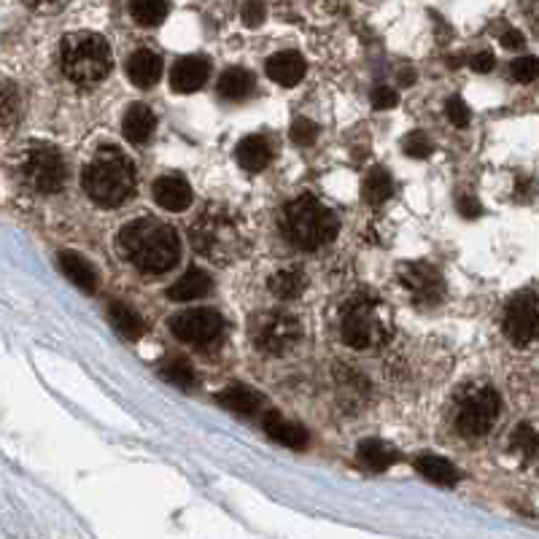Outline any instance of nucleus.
I'll use <instances>...</instances> for the list:
<instances>
[{
  "label": "nucleus",
  "instance_id": "29",
  "mask_svg": "<svg viewBox=\"0 0 539 539\" xmlns=\"http://www.w3.org/2000/svg\"><path fill=\"white\" fill-rule=\"evenodd\" d=\"M302 289H305V275L300 270H278L270 278V292L278 300H294V297H300Z\"/></svg>",
  "mask_w": 539,
  "mask_h": 539
},
{
  "label": "nucleus",
  "instance_id": "5",
  "mask_svg": "<svg viewBox=\"0 0 539 539\" xmlns=\"http://www.w3.org/2000/svg\"><path fill=\"white\" fill-rule=\"evenodd\" d=\"M192 243L200 254L216 259L221 265H230L243 251V235L235 216L221 205H211L200 219L192 224Z\"/></svg>",
  "mask_w": 539,
  "mask_h": 539
},
{
  "label": "nucleus",
  "instance_id": "17",
  "mask_svg": "<svg viewBox=\"0 0 539 539\" xmlns=\"http://www.w3.org/2000/svg\"><path fill=\"white\" fill-rule=\"evenodd\" d=\"M265 432L273 437L275 442H281L286 448H294V451H302L305 445H308V432L302 429L300 424H292V421H286L281 413H265Z\"/></svg>",
  "mask_w": 539,
  "mask_h": 539
},
{
  "label": "nucleus",
  "instance_id": "42",
  "mask_svg": "<svg viewBox=\"0 0 539 539\" xmlns=\"http://www.w3.org/2000/svg\"><path fill=\"white\" fill-rule=\"evenodd\" d=\"M399 81H402V84H405V87H407V84H413V81H416V73H413V71H402V73H399Z\"/></svg>",
  "mask_w": 539,
  "mask_h": 539
},
{
  "label": "nucleus",
  "instance_id": "31",
  "mask_svg": "<svg viewBox=\"0 0 539 539\" xmlns=\"http://www.w3.org/2000/svg\"><path fill=\"white\" fill-rule=\"evenodd\" d=\"M513 448L523 456H534L539 451V432H534L529 424H521L513 432Z\"/></svg>",
  "mask_w": 539,
  "mask_h": 539
},
{
  "label": "nucleus",
  "instance_id": "1",
  "mask_svg": "<svg viewBox=\"0 0 539 539\" xmlns=\"http://www.w3.org/2000/svg\"><path fill=\"white\" fill-rule=\"evenodd\" d=\"M119 248L141 273L162 275L173 270L181 257V240L178 232L157 219H135L119 232Z\"/></svg>",
  "mask_w": 539,
  "mask_h": 539
},
{
  "label": "nucleus",
  "instance_id": "40",
  "mask_svg": "<svg viewBox=\"0 0 539 539\" xmlns=\"http://www.w3.org/2000/svg\"><path fill=\"white\" fill-rule=\"evenodd\" d=\"M459 211L467 216V219H478L480 213H483V208H480V203L475 200V197H461L459 200Z\"/></svg>",
  "mask_w": 539,
  "mask_h": 539
},
{
  "label": "nucleus",
  "instance_id": "4",
  "mask_svg": "<svg viewBox=\"0 0 539 539\" xmlns=\"http://www.w3.org/2000/svg\"><path fill=\"white\" fill-rule=\"evenodd\" d=\"M60 62L62 73L76 84H98L114 68L108 41L98 33H71L62 38Z\"/></svg>",
  "mask_w": 539,
  "mask_h": 539
},
{
  "label": "nucleus",
  "instance_id": "24",
  "mask_svg": "<svg viewBox=\"0 0 539 539\" xmlns=\"http://www.w3.org/2000/svg\"><path fill=\"white\" fill-rule=\"evenodd\" d=\"M254 89V76L243 68H230V71L221 73L219 79V95L230 103H238V100L248 98Z\"/></svg>",
  "mask_w": 539,
  "mask_h": 539
},
{
  "label": "nucleus",
  "instance_id": "7",
  "mask_svg": "<svg viewBox=\"0 0 539 539\" xmlns=\"http://www.w3.org/2000/svg\"><path fill=\"white\" fill-rule=\"evenodd\" d=\"M499 418V394L488 383H469L456 394L453 424L464 437H483Z\"/></svg>",
  "mask_w": 539,
  "mask_h": 539
},
{
  "label": "nucleus",
  "instance_id": "8",
  "mask_svg": "<svg viewBox=\"0 0 539 539\" xmlns=\"http://www.w3.org/2000/svg\"><path fill=\"white\" fill-rule=\"evenodd\" d=\"M19 176H22L27 186H33L36 192L52 195V192H60L62 186H65L68 168L62 162L60 151L36 143V146L22 151V157H19Z\"/></svg>",
  "mask_w": 539,
  "mask_h": 539
},
{
  "label": "nucleus",
  "instance_id": "6",
  "mask_svg": "<svg viewBox=\"0 0 539 539\" xmlns=\"http://www.w3.org/2000/svg\"><path fill=\"white\" fill-rule=\"evenodd\" d=\"M340 335L345 345H351L356 351H367V348H378L386 343L391 335V324L383 313V305L370 294H359L345 302Z\"/></svg>",
  "mask_w": 539,
  "mask_h": 539
},
{
  "label": "nucleus",
  "instance_id": "11",
  "mask_svg": "<svg viewBox=\"0 0 539 539\" xmlns=\"http://www.w3.org/2000/svg\"><path fill=\"white\" fill-rule=\"evenodd\" d=\"M224 329V319L219 313L211 308H195V310H184L170 319V332L181 340V343H211L216 337L221 335Z\"/></svg>",
  "mask_w": 539,
  "mask_h": 539
},
{
  "label": "nucleus",
  "instance_id": "28",
  "mask_svg": "<svg viewBox=\"0 0 539 539\" xmlns=\"http://www.w3.org/2000/svg\"><path fill=\"white\" fill-rule=\"evenodd\" d=\"M130 14L141 27H157L168 17V0H130Z\"/></svg>",
  "mask_w": 539,
  "mask_h": 539
},
{
  "label": "nucleus",
  "instance_id": "15",
  "mask_svg": "<svg viewBox=\"0 0 539 539\" xmlns=\"http://www.w3.org/2000/svg\"><path fill=\"white\" fill-rule=\"evenodd\" d=\"M127 76H130L135 87H154L162 76L160 54H154L151 49H138L135 54H130V60H127Z\"/></svg>",
  "mask_w": 539,
  "mask_h": 539
},
{
  "label": "nucleus",
  "instance_id": "12",
  "mask_svg": "<svg viewBox=\"0 0 539 539\" xmlns=\"http://www.w3.org/2000/svg\"><path fill=\"white\" fill-rule=\"evenodd\" d=\"M399 281L407 292L413 294V300L421 302V305H437L445 294L442 275L426 262H407L399 273Z\"/></svg>",
  "mask_w": 539,
  "mask_h": 539
},
{
  "label": "nucleus",
  "instance_id": "37",
  "mask_svg": "<svg viewBox=\"0 0 539 539\" xmlns=\"http://www.w3.org/2000/svg\"><path fill=\"white\" fill-rule=\"evenodd\" d=\"M397 92L391 87H378L372 92V106L378 108V111H389V108L397 106Z\"/></svg>",
  "mask_w": 539,
  "mask_h": 539
},
{
  "label": "nucleus",
  "instance_id": "39",
  "mask_svg": "<svg viewBox=\"0 0 539 539\" xmlns=\"http://www.w3.org/2000/svg\"><path fill=\"white\" fill-rule=\"evenodd\" d=\"M469 68L478 73H488L494 68V54L491 52H478L475 57H469Z\"/></svg>",
  "mask_w": 539,
  "mask_h": 539
},
{
  "label": "nucleus",
  "instance_id": "3",
  "mask_svg": "<svg viewBox=\"0 0 539 539\" xmlns=\"http://www.w3.org/2000/svg\"><path fill=\"white\" fill-rule=\"evenodd\" d=\"M281 232L292 246L302 251H316L337 238L340 219L313 195H300L283 205Z\"/></svg>",
  "mask_w": 539,
  "mask_h": 539
},
{
  "label": "nucleus",
  "instance_id": "9",
  "mask_svg": "<svg viewBox=\"0 0 539 539\" xmlns=\"http://www.w3.org/2000/svg\"><path fill=\"white\" fill-rule=\"evenodd\" d=\"M251 340H254V345H257L262 354L283 356L289 354L294 345L302 340V327L292 313L273 310V313H262L251 324Z\"/></svg>",
  "mask_w": 539,
  "mask_h": 539
},
{
  "label": "nucleus",
  "instance_id": "21",
  "mask_svg": "<svg viewBox=\"0 0 539 539\" xmlns=\"http://www.w3.org/2000/svg\"><path fill=\"white\" fill-rule=\"evenodd\" d=\"M154 127H157V116L151 114V108L141 106V103L127 111L122 124L124 138L130 143H146L154 133Z\"/></svg>",
  "mask_w": 539,
  "mask_h": 539
},
{
  "label": "nucleus",
  "instance_id": "16",
  "mask_svg": "<svg viewBox=\"0 0 539 539\" xmlns=\"http://www.w3.org/2000/svg\"><path fill=\"white\" fill-rule=\"evenodd\" d=\"M267 76L281 84V87H294L305 76V60L297 52H278L273 54L265 65Z\"/></svg>",
  "mask_w": 539,
  "mask_h": 539
},
{
  "label": "nucleus",
  "instance_id": "19",
  "mask_svg": "<svg viewBox=\"0 0 539 539\" xmlns=\"http://www.w3.org/2000/svg\"><path fill=\"white\" fill-rule=\"evenodd\" d=\"M270 160H273V149H270V143L262 135H248V138L238 143V162L248 173L265 170Z\"/></svg>",
  "mask_w": 539,
  "mask_h": 539
},
{
  "label": "nucleus",
  "instance_id": "26",
  "mask_svg": "<svg viewBox=\"0 0 539 539\" xmlns=\"http://www.w3.org/2000/svg\"><path fill=\"white\" fill-rule=\"evenodd\" d=\"M362 192L364 200L370 205H383L394 195V181H391V176L383 168H372L367 178H364Z\"/></svg>",
  "mask_w": 539,
  "mask_h": 539
},
{
  "label": "nucleus",
  "instance_id": "36",
  "mask_svg": "<svg viewBox=\"0 0 539 539\" xmlns=\"http://www.w3.org/2000/svg\"><path fill=\"white\" fill-rule=\"evenodd\" d=\"M265 3L262 0H248L246 6H243V22L248 27H259L265 22Z\"/></svg>",
  "mask_w": 539,
  "mask_h": 539
},
{
  "label": "nucleus",
  "instance_id": "43",
  "mask_svg": "<svg viewBox=\"0 0 539 539\" xmlns=\"http://www.w3.org/2000/svg\"><path fill=\"white\" fill-rule=\"evenodd\" d=\"M30 6H36V9H44V6H52V3H60V0H27Z\"/></svg>",
  "mask_w": 539,
  "mask_h": 539
},
{
  "label": "nucleus",
  "instance_id": "18",
  "mask_svg": "<svg viewBox=\"0 0 539 539\" xmlns=\"http://www.w3.org/2000/svg\"><path fill=\"white\" fill-rule=\"evenodd\" d=\"M208 292H211V275L192 267V270H186V273L170 286L168 297L173 302H195L200 300V297H205Z\"/></svg>",
  "mask_w": 539,
  "mask_h": 539
},
{
  "label": "nucleus",
  "instance_id": "14",
  "mask_svg": "<svg viewBox=\"0 0 539 539\" xmlns=\"http://www.w3.org/2000/svg\"><path fill=\"white\" fill-rule=\"evenodd\" d=\"M154 200L165 211H186L192 205V189L186 184L184 178L178 176H162L157 184H154Z\"/></svg>",
  "mask_w": 539,
  "mask_h": 539
},
{
  "label": "nucleus",
  "instance_id": "33",
  "mask_svg": "<svg viewBox=\"0 0 539 539\" xmlns=\"http://www.w3.org/2000/svg\"><path fill=\"white\" fill-rule=\"evenodd\" d=\"M515 81H521V84H529L539 76V60L537 57H521V60L513 62V68H510Z\"/></svg>",
  "mask_w": 539,
  "mask_h": 539
},
{
  "label": "nucleus",
  "instance_id": "23",
  "mask_svg": "<svg viewBox=\"0 0 539 539\" xmlns=\"http://www.w3.org/2000/svg\"><path fill=\"white\" fill-rule=\"evenodd\" d=\"M219 402L227 410H232V413H238V416H254L259 407H262V397L254 389L243 386V383H235L230 389L221 391Z\"/></svg>",
  "mask_w": 539,
  "mask_h": 539
},
{
  "label": "nucleus",
  "instance_id": "30",
  "mask_svg": "<svg viewBox=\"0 0 539 539\" xmlns=\"http://www.w3.org/2000/svg\"><path fill=\"white\" fill-rule=\"evenodd\" d=\"M160 375L168 380L170 386H178V389H195L197 386V375L192 370V364L186 359H170L160 367Z\"/></svg>",
  "mask_w": 539,
  "mask_h": 539
},
{
  "label": "nucleus",
  "instance_id": "20",
  "mask_svg": "<svg viewBox=\"0 0 539 539\" xmlns=\"http://www.w3.org/2000/svg\"><path fill=\"white\" fill-rule=\"evenodd\" d=\"M60 270L71 278V283L79 286L81 292H95V289H98V275H95V270H92L87 259L76 254V251H62Z\"/></svg>",
  "mask_w": 539,
  "mask_h": 539
},
{
  "label": "nucleus",
  "instance_id": "10",
  "mask_svg": "<svg viewBox=\"0 0 539 539\" xmlns=\"http://www.w3.org/2000/svg\"><path fill=\"white\" fill-rule=\"evenodd\" d=\"M504 335L518 348L539 343V294L523 292L510 300L504 310Z\"/></svg>",
  "mask_w": 539,
  "mask_h": 539
},
{
  "label": "nucleus",
  "instance_id": "13",
  "mask_svg": "<svg viewBox=\"0 0 539 539\" xmlns=\"http://www.w3.org/2000/svg\"><path fill=\"white\" fill-rule=\"evenodd\" d=\"M208 60L203 57H181V60L173 65V73H170V87L181 92V95H189V92H197L208 81Z\"/></svg>",
  "mask_w": 539,
  "mask_h": 539
},
{
  "label": "nucleus",
  "instance_id": "41",
  "mask_svg": "<svg viewBox=\"0 0 539 539\" xmlns=\"http://www.w3.org/2000/svg\"><path fill=\"white\" fill-rule=\"evenodd\" d=\"M502 46H507V49H521L523 36L518 33V30H507V33L502 36Z\"/></svg>",
  "mask_w": 539,
  "mask_h": 539
},
{
  "label": "nucleus",
  "instance_id": "32",
  "mask_svg": "<svg viewBox=\"0 0 539 539\" xmlns=\"http://www.w3.org/2000/svg\"><path fill=\"white\" fill-rule=\"evenodd\" d=\"M402 146H405V154L407 157H413V160H426V157H429V154H432V141H429V135L426 133H410L405 138V143H402Z\"/></svg>",
  "mask_w": 539,
  "mask_h": 539
},
{
  "label": "nucleus",
  "instance_id": "27",
  "mask_svg": "<svg viewBox=\"0 0 539 539\" xmlns=\"http://www.w3.org/2000/svg\"><path fill=\"white\" fill-rule=\"evenodd\" d=\"M359 459H362V464L375 469V472H383V469H389L399 456H397V451H391L386 442L364 440L362 445H359Z\"/></svg>",
  "mask_w": 539,
  "mask_h": 539
},
{
  "label": "nucleus",
  "instance_id": "22",
  "mask_svg": "<svg viewBox=\"0 0 539 539\" xmlns=\"http://www.w3.org/2000/svg\"><path fill=\"white\" fill-rule=\"evenodd\" d=\"M416 467L426 480H432V483H437V486L451 488L459 483V472H456V467H453L448 459L434 456V453H424V456H418Z\"/></svg>",
  "mask_w": 539,
  "mask_h": 539
},
{
  "label": "nucleus",
  "instance_id": "25",
  "mask_svg": "<svg viewBox=\"0 0 539 539\" xmlns=\"http://www.w3.org/2000/svg\"><path fill=\"white\" fill-rule=\"evenodd\" d=\"M108 319H111L114 329L124 340H138V337L143 335L141 316H138L133 308L122 305V302H114V305L108 308Z\"/></svg>",
  "mask_w": 539,
  "mask_h": 539
},
{
  "label": "nucleus",
  "instance_id": "2",
  "mask_svg": "<svg viewBox=\"0 0 539 539\" xmlns=\"http://www.w3.org/2000/svg\"><path fill=\"white\" fill-rule=\"evenodd\" d=\"M81 184H84V192L92 197V203H98L100 208H119L135 192L133 160L124 151L103 146L87 162V168L81 173Z\"/></svg>",
  "mask_w": 539,
  "mask_h": 539
},
{
  "label": "nucleus",
  "instance_id": "35",
  "mask_svg": "<svg viewBox=\"0 0 539 539\" xmlns=\"http://www.w3.org/2000/svg\"><path fill=\"white\" fill-rule=\"evenodd\" d=\"M445 114H448V119H451V122L456 124V127H467L469 119H472V116H469L467 103H464L461 98L448 100V103H445Z\"/></svg>",
  "mask_w": 539,
  "mask_h": 539
},
{
  "label": "nucleus",
  "instance_id": "38",
  "mask_svg": "<svg viewBox=\"0 0 539 539\" xmlns=\"http://www.w3.org/2000/svg\"><path fill=\"white\" fill-rule=\"evenodd\" d=\"M17 119V103H14V95L11 92H3L0 95V124H11Z\"/></svg>",
  "mask_w": 539,
  "mask_h": 539
},
{
  "label": "nucleus",
  "instance_id": "34",
  "mask_svg": "<svg viewBox=\"0 0 539 539\" xmlns=\"http://www.w3.org/2000/svg\"><path fill=\"white\" fill-rule=\"evenodd\" d=\"M316 135H319V127L310 122V119H294L292 141L297 146H310V143L316 141Z\"/></svg>",
  "mask_w": 539,
  "mask_h": 539
}]
</instances>
